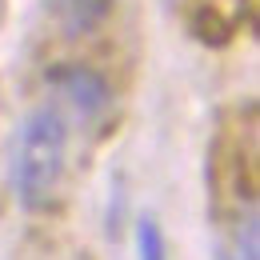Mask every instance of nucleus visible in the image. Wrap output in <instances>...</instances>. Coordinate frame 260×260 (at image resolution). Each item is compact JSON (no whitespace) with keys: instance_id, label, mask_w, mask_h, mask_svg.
<instances>
[{"instance_id":"nucleus-4","label":"nucleus","mask_w":260,"mask_h":260,"mask_svg":"<svg viewBox=\"0 0 260 260\" xmlns=\"http://www.w3.org/2000/svg\"><path fill=\"white\" fill-rule=\"evenodd\" d=\"M140 260H164V240L152 220L140 224Z\"/></svg>"},{"instance_id":"nucleus-3","label":"nucleus","mask_w":260,"mask_h":260,"mask_svg":"<svg viewBox=\"0 0 260 260\" xmlns=\"http://www.w3.org/2000/svg\"><path fill=\"white\" fill-rule=\"evenodd\" d=\"M112 8H116V0H48L52 20L68 36H84L92 28H100L112 16Z\"/></svg>"},{"instance_id":"nucleus-2","label":"nucleus","mask_w":260,"mask_h":260,"mask_svg":"<svg viewBox=\"0 0 260 260\" xmlns=\"http://www.w3.org/2000/svg\"><path fill=\"white\" fill-rule=\"evenodd\" d=\"M48 88H52L48 100L60 104L72 120H92L96 112H104V104H108V84L100 80L96 72L76 68V64H64L48 80Z\"/></svg>"},{"instance_id":"nucleus-1","label":"nucleus","mask_w":260,"mask_h":260,"mask_svg":"<svg viewBox=\"0 0 260 260\" xmlns=\"http://www.w3.org/2000/svg\"><path fill=\"white\" fill-rule=\"evenodd\" d=\"M68 140H72V116L52 100L28 108L24 120L16 124L8 184L24 208H48L56 200L68 172Z\"/></svg>"}]
</instances>
